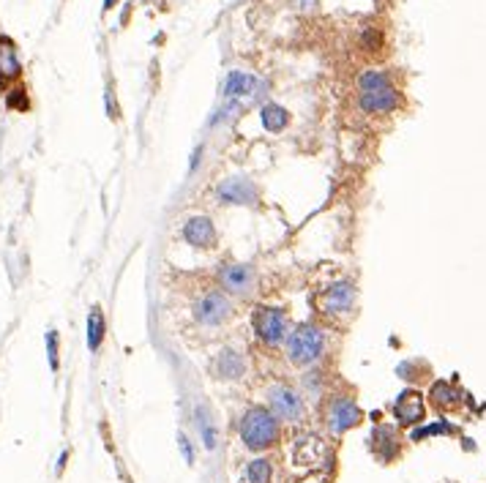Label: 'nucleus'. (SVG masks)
Returning <instances> with one entry per match:
<instances>
[{
    "label": "nucleus",
    "instance_id": "1",
    "mask_svg": "<svg viewBox=\"0 0 486 483\" xmlns=\"http://www.w3.org/2000/svg\"><path fill=\"white\" fill-rule=\"evenodd\" d=\"M279 418L268 410V407H249L241 418V443L249 448V451H268L279 443Z\"/></svg>",
    "mask_w": 486,
    "mask_h": 483
},
{
    "label": "nucleus",
    "instance_id": "2",
    "mask_svg": "<svg viewBox=\"0 0 486 483\" xmlns=\"http://www.w3.org/2000/svg\"><path fill=\"white\" fill-rule=\"evenodd\" d=\"M284 350L295 366H303V369H312L320 358L325 355V333L320 325L314 322H301L298 328H292L287 342H284Z\"/></svg>",
    "mask_w": 486,
    "mask_h": 483
},
{
    "label": "nucleus",
    "instance_id": "3",
    "mask_svg": "<svg viewBox=\"0 0 486 483\" xmlns=\"http://www.w3.org/2000/svg\"><path fill=\"white\" fill-rule=\"evenodd\" d=\"M252 328L262 344L279 347L290 336V317L282 306H257L252 314Z\"/></svg>",
    "mask_w": 486,
    "mask_h": 483
},
{
    "label": "nucleus",
    "instance_id": "4",
    "mask_svg": "<svg viewBox=\"0 0 486 483\" xmlns=\"http://www.w3.org/2000/svg\"><path fill=\"white\" fill-rule=\"evenodd\" d=\"M265 399H268V410L276 415L279 420H287L295 423L306 415V404H303V396L295 390V388L284 385V383H276L265 390Z\"/></svg>",
    "mask_w": 486,
    "mask_h": 483
},
{
    "label": "nucleus",
    "instance_id": "5",
    "mask_svg": "<svg viewBox=\"0 0 486 483\" xmlns=\"http://www.w3.org/2000/svg\"><path fill=\"white\" fill-rule=\"evenodd\" d=\"M213 197H216L219 205H246V208H257L259 186L252 178L232 175V178H225V181L213 189Z\"/></svg>",
    "mask_w": 486,
    "mask_h": 483
},
{
    "label": "nucleus",
    "instance_id": "6",
    "mask_svg": "<svg viewBox=\"0 0 486 483\" xmlns=\"http://www.w3.org/2000/svg\"><path fill=\"white\" fill-rule=\"evenodd\" d=\"M222 292L238 295V298H249L257 287V270L249 262H225L216 273Z\"/></svg>",
    "mask_w": 486,
    "mask_h": 483
},
{
    "label": "nucleus",
    "instance_id": "7",
    "mask_svg": "<svg viewBox=\"0 0 486 483\" xmlns=\"http://www.w3.org/2000/svg\"><path fill=\"white\" fill-rule=\"evenodd\" d=\"M356 284L350 279H339V282H331L328 287H323V292H320V309L328 317H342V314H350L356 309Z\"/></svg>",
    "mask_w": 486,
    "mask_h": 483
},
{
    "label": "nucleus",
    "instance_id": "8",
    "mask_svg": "<svg viewBox=\"0 0 486 483\" xmlns=\"http://www.w3.org/2000/svg\"><path fill=\"white\" fill-rule=\"evenodd\" d=\"M192 312H195V320L199 322V325L216 328V325H225V322L232 317V300L227 298V292L211 290L197 300Z\"/></svg>",
    "mask_w": 486,
    "mask_h": 483
},
{
    "label": "nucleus",
    "instance_id": "9",
    "mask_svg": "<svg viewBox=\"0 0 486 483\" xmlns=\"http://www.w3.org/2000/svg\"><path fill=\"white\" fill-rule=\"evenodd\" d=\"M360 418H363V413L350 396H333L325 407V426L331 429V434H344V431L356 429Z\"/></svg>",
    "mask_w": 486,
    "mask_h": 483
},
{
    "label": "nucleus",
    "instance_id": "10",
    "mask_svg": "<svg viewBox=\"0 0 486 483\" xmlns=\"http://www.w3.org/2000/svg\"><path fill=\"white\" fill-rule=\"evenodd\" d=\"M393 418L399 426H418L426 418V401H423V393L416 388H407L396 396L393 401Z\"/></svg>",
    "mask_w": 486,
    "mask_h": 483
},
{
    "label": "nucleus",
    "instance_id": "11",
    "mask_svg": "<svg viewBox=\"0 0 486 483\" xmlns=\"http://www.w3.org/2000/svg\"><path fill=\"white\" fill-rule=\"evenodd\" d=\"M181 235H183V240L192 249H205L208 252V249H216V243H219V232H216V227H213V222L208 216H192V219H186Z\"/></svg>",
    "mask_w": 486,
    "mask_h": 483
},
{
    "label": "nucleus",
    "instance_id": "12",
    "mask_svg": "<svg viewBox=\"0 0 486 483\" xmlns=\"http://www.w3.org/2000/svg\"><path fill=\"white\" fill-rule=\"evenodd\" d=\"M328 443L320 440L317 434H301L295 440V448H292V459L298 467H317V464H325L328 461Z\"/></svg>",
    "mask_w": 486,
    "mask_h": 483
},
{
    "label": "nucleus",
    "instance_id": "13",
    "mask_svg": "<svg viewBox=\"0 0 486 483\" xmlns=\"http://www.w3.org/2000/svg\"><path fill=\"white\" fill-rule=\"evenodd\" d=\"M246 374V358L243 353L232 350V347H222L216 358H213V377L222 383H238Z\"/></svg>",
    "mask_w": 486,
    "mask_h": 483
},
{
    "label": "nucleus",
    "instance_id": "14",
    "mask_svg": "<svg viewBox=\"0 0 486 483\" xmlns=\"http://www.w3.org/2000/svg\"><path fill=\"white\" fill-rule=\"evenodd\" d=\"M360 109L363 112H369V115H386V112H393L399 104H402V96H399V91L393 88V82L390 85H383V88H377V91H369V93H360Z\"/></svg>",
    "mask_w": 486,
    "mask_h": 483
},
{
    "label": "nucleus",
    "instance_id": "15",
    "mask_svg": "<svg viewBox=\"0 0 486 483\" xmlns=\"http://www.w3.org/2000/svg\"><path fill=\"white\" fill-rule=\"evenodd\" d=\"M262 91V82L257 77L246 74V71H229L227 79H225V96L232 101H241V98H255Z\"/></svg>",
    "mask_w": 486,
    "mask_h": 483
},
{
    "label": "nucleus",
    "instance_id": "16",
    "mask_svg": "<svg viewBox=\"0 0 486 483\" xmlns=\"http://www.w3.org/2000/svg\"><path fill=\"white\" fill-rule=\"evenodd\" d=\"M372 451L380 461H390L399 456V437L393 426H377L372 431Z\"/></svg>",
    "mask_w": 486,
    "mask_h": 483
},
{
    "label": "nucleus",
    "instance_id": "17",
    "mask_svg": "<svg viewBox=\"0 0 486 483\" xmlns=\"http://www.w3.org/2000/svg\"><path fill=\"white\" fill-rule=\"evenodd\" d=\"M429 401L437 407V410H454L462 404V390H456L448 380H437V383H432L429 388Z\"/></svg>",
    "mask_w": 486,
    "mask_h": 483
},
{
    "label": "nucleus",
    "instance_id": "18",
    "mask_svg": "<svg viewBox=\"0 0 486 483\" xmlns=\"http://www.w3.org/2000/svg\"><path fill=\"white\" fill-rule=\"evenodd\" d=\"M22 71L20 58H17V47L8 36H0V79H17Z\"/></svg>",
    "mask_w": 486,
    "mask_h": 483
},
{
    "label": "nucleus",
    "instance_id": "19",
    "mask_svg": "<svg viewBox=\"0 0 486 483\" xmlns=\"http://www.w3.org/2000/svg\"><path fill=\"white\" fill-rule=\"evenodd\" d=\"M259 121H262L265 131L279 134V131L287 129V123H290V112H287L284 107H279V104H262V109H259Z\"/></svg>",
    "mask_w": 486,
    "mask_h": 483
},
{
    "label": "nucleus",
    "instance_id": "20",
    "mask_svg": "<svg viewBox=\"0 0 486 483\" xmlns=\"http://www.w3.org/2000/svg\"><path fill=\"white\" fill-rule=\"evenodd\" d=\"M195 423H197V431H199L202 445H205L208 451H213V448H216V423H213V418H211V413H208L205 404H197L195 407Z\"/></svg>",
    "mask_w": 486,
    "mask_h": 483
},
{
    "label": "nucleus",
    "instance_id": "21",
    "mask_svg": "<svg viewBox=\"0 0 486 483\" xmlns=\"http://www.w3.org/2000/svg\"><path fill=\"white\" fill-rule=\"evenodd\" d=\"M104 333H107V322H104V312L93 306L88 314V347L91 353H98L104 344Z\"/></svg>",
    "mask_w": 486,
    "mask_h": 483
},
{
    "label": "nucleus",
    "instance_id": "22",
    "mask_svg": "<svg viewBox=\"0 0 486 483\" xmlns=\"http://www.w3.org/2000/svg\"><path fill=\"white\" fill-rule=\"evenodd\" d=\"M243 478H246V483H271L273 481V464L265 456H257L246 464Z\"/></svg>",
    "mask_w": 486,
    "mask_h": 483
},
{
    "label": "nucleus",
    "instance_id": "23",
    "mask_svg": "<svg viewBox=\"0 0 486 483\" xmlns=\"http://www.w3.org/2000/svg\"><path fill=\"white\" fill-rule=\"evenodd\" d=\"M383 85H390L388 71H380V68H366V71L358 77V91H360V93L377 91V88H383Z\"/></svg>",
    "mask_w": 486,
    "mask_h": 483
},
{
    "label": "nucleus",
    "instance_id": "24",
    "mask_svg": "<svg viewBox=\"0 0 486 483\" xmlns=\"http://www.w3.org/2000/svg\"><path fill=\"white\" fill-rule=\"evenodd\" d=\"M451 431H454V426H451L448 420H437V423H432V426L413 429V431H410V440H413V443H421V440L432 437V434H451Z\"/></svg>",
    "mask_w": 486,
    "mask_h": 483
},
{
    "label": "nucleus",
    "instance_id": "25",
    "mask_svg": "<svg viewBox=\"0 0 486 483\" xmlns=\"http://www.w3.org/2000/svg\"><path fill=\"white\" fill-rule=\"evenodd\" d=\"M47 358H50V369L58 371V369H61V358H58V330H47Z\"/></svg>",
    "mask_w": 486,
    "mask_h": 483
},
{
    "label": "nucleus",
    "instance_id": "26",
    "mask_svg": "<svg viewBox=\"0 0 486 483\" xmlns=\"http://www.w3.org/2000/svg\"><path fill=\"white\" fill-rule=\"evenodd\" d=\"M320 383H323V371L309 369V371L303 374V388H306L312 396H317V393H320Z\"/></svg>",
    "mask_w": 486,
    "mask_h": 483
},
{
    "label": "nucleus",
    "instance_id": "27",
    "mask_svg": "<svg viewBox=\"0 0 486 483\" xmlns=\"http://www.w3.org/2000/svg\"><path fill=\"white\" fill-rule=\"evenodd\" d=\"M238 112V101H229L227 107H222V109H216V115L211 118V126H219V123H227L229 118Z\"/></svg>",
    "mask_w": 486,
    "mask_h": 483
},
{
    "label": "nucleus",
    "instance_id": "28",
    "mask_svg": "<svg viewBox=\"0 0 486 483\" xmlns=\"http://www.w3.org/2000/svg\"><path fill=\"white\" fill-rule=\"evenodd\" d=\"M8 107H17V109H28V96L22 88H17V93L8 96Z\"/></svg>",
    "mask_w": 486,
    "mask_h": 483
},
{
    "label": "nucleus",
    "instance_id": "29",
    "mask_svg": "<svg viewBox=\"0 0 486 483\" xmlns=\"http://www.w3.org/2000/svg\"><path fill=\"white\" fill-rule=\"evenodd\" d=\"M178 445H181V451H183V459L192 464V461H195V451H192V443H189V437H186L183 431L178 434Z\"/></svg>",
    "mask_w": 486,
    "mask_h": 483
},
{
    "label": "nucleus",
    "instance_id": "30",
    "mask_svg": "<svg viewBox=\"0 0 486 483\" xmlns=\"http://www.w3.org/2000/svg\"><path fill=\"white\" fill-rule=\"evenodd\" d=\"M380 33H374V31H366V36H363V47L372 52V49H380Z\"/></svg>",
    "mask_w": 486,
    "mask_h": 483
},
{
    "label": "nucleus",
    "instance_id": "31",
    "mask_svg": "<svg viewBox=\"0 0 486 483\" xmlns=\"http://www.w3.org/2000/svg\"><path fill=\"white\" fill-rule=\"evenodd\" d=\"M202 161V145L199 148H195V153H192V164H189V172H195L197 169V164Z\"/></svg>",
    "mask_w": 486,
    "mask_h": 483
},
{
    "label": "nucleus",
    "instance_id": "32",
    "mask_svg": "<svg viewBox=\"0 0 486 483\" xmlns=\"http://www.w3.org/2000/svg\"><path fill=\"white\" fill-rule=\"evenodd\" d=\"M298 6H301V8H312V6H314V0H301Z\"/></svg>",
    "mask_w": 486,
    "mask_h": 483
},
{
    "label": "nucleus",
    "instance_id": "33",
    "mask_svg": "<svg viewBox=\"0 0 486 483\" xmlns=\"http://www.w3.org/2000/svg\"><path fill=\"white\" fill-rule=\"evenodd\" d=\"M112 6H115V0H104V11H109Z\"/></svg>",
    "mask_w": 486,
    "mask_h": 483
}]
</instances>
